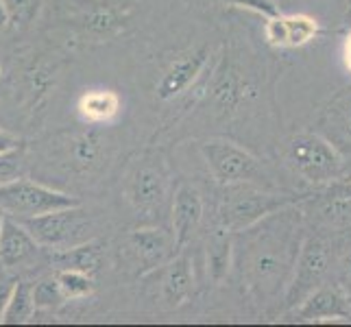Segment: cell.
I'll return each instance as SVG.
<instances>
[{
  "mask_svg": "<svg viewBox=\"0 0 351 327\" xmlns=\"http://www.w3.org/2000/svg\"><path fill=\"white\" fill-rule=\"evenodd\" d=\"M55 86V66L46 64H31L22 72V90H24V101H27L31 112L46 105L48 94H51Z\"/></svg>",
  "mask_w": 351,
  "mask_h": 327,
  "instance_id": "ffe728a7",
  "label": "cell"
},
{
  "mask_svg": "<svg viewBox=\"0 0 351 327\" xmlns=\"http://www.w3.org/2000/svg\"><path fill=\"white\" fill-rule=\"evenodd\" d=\"M0 72H3V68H0Z\"/></svg>",
  "mask_w": 351,
  "mask_h": 327,
  "instance_id": "e575fe53",
  "label": "cell"
},
{
  "mask_svg": "<svg viewBox=\"0 0 351 327\" xmlns=\"http://www.w3.org/2000/svg\"><path fill=\"white\" fill-rule=\"evenodd\" d=\"M343 59H345V68L351 72V31L345 38V46H343Z\"/></svg>",
  "mask_w": 351,
  "mask_h": 327,
  "instance_id": "4dcf8cb0",
  "label": "cell"
},
{
  "mask_svg": "<svg viewBox=\"0 0 351 327\" xmlns=\"http://www.w3.org/2000/svg\"><path fill=\"white\" fill-rule=\"evenodd\" d=\"M227 5H234V7H242V9H251L256 14H262L266 18H273L280 14L277 9L275 0H225Z\"/></svg>",
  "mask_w": 351,
  "mask_h": 327,
  "instance_id": "83f0119b",
  "label": "cell"
},
{
  "mask_svg": "<svg viewBox=\"0 0 351 327\" xmlns=\"http://www.w3.org/2000/svg\"><path fill=\"white\" fill-rule=\"evenodd\" d=\"M107 153V140L101 131L83 129L72 131L55 140V157L57 164L68 173L75 175H92L103 166Z\"/></svg>",
  "mask_w": 351,
  "mask_h": 327,
  "instance_id": "8992f818",
  "label": "cell"
},
{
  "mask_svg": "<svg viewBox=\"0 0 351 327\" xmlns=\"http://www.w3.org/2000/svg\"><path fill=\"white\" fill-rule=\"evenodd\" d=\"M35 310L38 308H35V304H33L31 284L29 282H16L7 306L3 310V317H0V323H7V325L29 323L33 319Z\"/></svg>",
  "mask_w": 351,
  "mask_h": 327,
  "instance_id": "7402d4cb",
  "label": "cell"
},
{
  "mask_svg": "<svg viewBox=\"0 0 351 327\" xmlns=\"http://www.w3.org/2000/svg\"><path fill=\"white\" fill-rule=\"evenodd\" d=\"M288 203L290 199L253 188L249 186V181L225 186L219 210L221 225L225 232H247L249 227L262 221L264 216L282 210Z\"/></svg>",
  "mask_w": 351,
  "mask_h": 327,
  "instance_id": "3957f363",
  "label": "cell"
},
{
  "mask_svg": "<svg viewBox=\"0 0 351 327\" xmlns=\"http://www.w3.org/2000/svg\"><path fill=\"white\" fill-rule=\"evenodd\" d=\"M120 96L112 90H92L86 92L77 103V112L83 123L92 127L107 125L120 114Z\"/></svg>",
  "mask_w": 351,
  "mask_h": 327,
  "instance_id": "d6986e66",
  "label": "cell"
},
{
  "mask_svg": "<svg viewBox=\"0 0 351 327\" xmlns=\"http://www.w3.org/2000/svg\"><path fill=\"white\" fill-rule=\"evenodd\" d=\"M245 83L238 77V72L229 66H223L214 72L212 81L208 83V103L216 114H232L242 101Z\"/></svg>",
  "mask_w": 351,
  "mask_h": 327,
  "instance_id": "ac0fdd59",
  "label": "cell"
},
{
  "mask_svg": "<svg viewBox=\"0 0 351 327\" xmlns=\"http://www.w3.org/2000/svg\"><path fill=\"white\" fill-rule=\"evenodd\" d=\"M288 160L297 168L299 175H304L310 181L332 179L341 171V157L330 147L328 142L312 133L297 136L290 142Z\"/></svg>",
  "mask_w": 351,
  "mask_h": 327,
  "instance_id": "52a82bcc",
  "label": "cell"
},
{
  "mask_svg": "<svg viewBox=\"0 0 351 327\" xmlns=\"http://www.w3.org/2000/svg\"><path fill=\"white\" fill-rule=\"evenodd\" d=\"M127 249L133 264L138 266V275H147L160 269L177 251L173 232H166L162 227L133 229L127 236Z\"/></svg>",
  "mask_w": 351,
  "mask_h": 327,
  "instance_id": "30bf717a",
  "label": "cell"
},
{
  "mask_svg": "<svg viewBox=\"0 0 351 327\" xmlns=\"http://www.w3.org/2000/svg\"><path fill=\"white\" fill-rule=\"evenodd\" d=\"M75 205H81L77 197L44 186L40 181H31L27 177L0 186V212L9 218H16V221L75 208Z\"/></svg>",
  "mask_w": 351,
  "mask_h": 327,
  "instance_id": "7a4b0ae2",
  "label": "cell"
},
{
  "mask_svg": "<svg viewBox=\"0 0 351 327\" xmlns=\"http://www.w3.org/2000/svg\"><path fill=\"white\" fill-rule=\"evenodd\" d=\"M31 293H33V304L38 310H57L66 304V297L62 293V288H59L55 273L44 275L38 282H33Z\"/></svg>",
  "mask_w": 351,
  "mask_h": 327,
  "instance_id": "603a6c76",
  "label": "cell"
},
{
  "mask_svg": "<svg viewBox=\"0 0 351 327\" xmlns=\"http://www.w3.org/2000/svg\"><path fill=\"white\" fill-rule=\"evenodd\" d=\"M245 253V266L242 273L249 280V284L258 290L260 295H269L277 290V284L282 282L286 260L282 251L277 253V245L269 238H258L247 247Z\"/></svg>",
  "mask_w": 351,
  "mask_h": 327,
  "instance_id": "9c48e42d",
  "label": "cell"
},
{
  "mask_svg": "<svg viewBox=\"0 0 351 327\" xmlns=\"http://www.w3.org/2000/svg\"><path fill=\"white\" fill-rule=\"evenodd\" d=\"M18 280H11L5 273H0V317H3V310L7 306V301L11 297V290H14Z\"/></svg>",
  "mask_w": 351,
  "mask_h": 327,
  "instance_id": "f1b7e54d",
  "label": "cell"
},
{
  "mask_svg": "<svg viewBox=\"0 0 351 327\" xmlns=\"http://www.w3.org/2000/svg\"><path fill=\"white\" fill-rule=\"evenodd\" d=\"M3 218H5V214H3V212H0V227H3Z\"/></svg>",
  "mask_w": 351,
  "mask_h": 327,
  "instance_id": "836d02e7",
  "label": "cell"
},
{
  "mask_svg": "<svg viewBox=\"0 0 351 327\" xmlns=\"http://www.w3.org/2000/svg\"><path fill=\"white\" fill-rule=\"evenodd\" d=\"M24 166H27V155H24V144L7 153H0V186L16 181L22 177Z\"/></svg>",
  "mask_w": 351,
  "mask_h": 327,
  "instance_id": "484cf974",
  "label": "cell"
},
{
  "mask_svg": "<svg viewBox=\"0 0 351 327\" xmlns=\"http://www.w3.org/2000/svg\"><path fill=\"white\" fill-rule=\"evenodd\" d=\"M40 251L42 247L16 218H3V227H0V266L5 271L35 264L40 260Z\"/></svg>",
  "mask_w": 351,
  "mask_h": 327,
  "instance_id": "5bb4252c",
  "label": "cell"
},
{
  "mask_svg": "<svg viewBox=\"0 0 351 327\" xmlns=\"http://www.w3.org/2000/svg\"><path fill=\"white\" fill-rule=\"evenodd\" d=\"M162 275L160 286V301L166 310H175L184 306L195 293V271H192V260L186 253L177 258H171Z\"/></svg>",
  "mask_w": 351,
  "mask_h": 327,
  "instance_id": "2e32d148",
  "label": "cell"
},
{
  "mask_svg": "<svg viewBox=\"0 0 351 327\" xmlns=\"http://www.w3.org/2000/svg\"><path fill=\"white\" fill-rule=\"evenodd\" d=\"M168 175L164 166L155 160H142L131 168L127 177L125 195L129 205L144 216L164 214L171 190H168Z\"/></svg>",
  "mask_w": 351,
  "mask_h": 327,
  "instance_id": "277c9868",
  "label": "cell"
},
{
  "mask_svg": "<svg viewBox=\"0 0 351 327\" xmlns=\"http://www.w3.org/2000/svg\"><path fill=\"white\" fill-rule=\"evenodd\" d=\"M229 249H232V245H229L227 236H216L208 247V264L214 280H221L229 269V253H232Z\"/></svg>",
  "mask_w": 351,
  "mask_h": 327,
  "instance_id": "4316f807",
  "label": "cell"
},
{
  "mask_svg": "<svg viewBox=\"0 0 351 327\" xmlns=\"http://www.w3.org/2000/svg\"><path fill=\"white\" fill-rule=\"evenodd\" d=\"M201 155L205 164H208L212 177L221 186L256 181V177L260 175V166L256 157L234 142L227 140L201 142Z\"/></svg>",
  "mask_w": 351,
  "mask_h": 327,
  "instance_id": "5b68a950",
  "label": "cell"
},
{
  "mask_svg": "<svg viewBox=\"0 0 351 327\" xmlns=\"http://www.w3.org/2000/svg\"><path fill=\"white\" fill-rule=\"evenodd\" d=\"M11 27V20H9V14H7V7L3 5V0H0V33L7 31Z\"/></svg>",
  "mask_w": 351,
  "mask_h": 327,
  "instance_id": "1f68e13d",
  "label": "cell"
},
{
  "mask_svg": "<svg viewBox=\"0 0 351 327\" xmlns=\"http://www.w3.org/2000/svg\"><path fill=\"white\" fill-rule=\"evenodd\" d=\"M48 264H51L55 271L70 269V271H81V273H88L94 277L101 271V264H103V242L92 238L88 242H81V245H75L70 249L51 251Z\"/></svg>",
  "mask_w": 351,
  "mask_h": 327,
  "instance_id": "e0dca14e",
  "label": "cell"
},
{
  "mask_svg": "<svg viewBox=\"0 0 351 327\" xmlns=\"http://www.w3.org/2000/svg\"><path fill=\"white\" fill-rule=\"evenodd\" d=\"M328 266H330L328 247L317 238H308L304 249L299 253L293 284H290L288 295H286V304L297 306L308 295H312L314 288L321 286L325 273H328Z\"/></svg>",
  "mask_w": 351,
  "mask_h": 327,
  "instance_id": "7c38bea8",
  "label": "cell"
},
{
  "mask_svg": "<svg viewBox=\"0 0 351 327\" xmlns=\"http://www.w3.org/2000/svg\"><path fill=\"white\" fill-rule=\"evenodd\" d=\"M210 55H212L210 46H201V48H195V51L177 55L173 62L164 68L160 81H157V86H155L157 99L168 103V101H175L177 96L186 94L203 75L205 66L210 62Z\"/></svg>",
  "mask_w": 351,
  "mask_h": 327,
  "instance_id": "ba28073f",
  "label": "cell"
},
{
  "mask_svg": "<svg viewBox=\"0 0 351 327\" xmlns=\"http://www.w3.org/2000/svg\"><path fill=\"white\" fill-rule=\"evenodd\" d=\"M343 297L334 288H321L317 293L308 295L301 301L297 317L301 321L328 319V317H343Z\"/></svg>",
  "mask_w": 351,
  "mask_h": 327,
  "instance_id": "44dd1931",
  "label": "cell"
},
{
  "mask_svg": "<svg viewBox=\"0 0 351 327\" xmlns=\"http://www.w3.org/2000/svg\"><path fill=\"white\" fill-rule=\"evenodd\" d=\"M22 144L24 142L18 136H14V133H9L5 129H0V153H7L11 149H18V147H22Z\"/></svg>",
  "mask_w": 351,
  "mask_h": 327,
  "instance_id": "f546056e",
  "label": "cell"
},
{
  "mask_svg": "<svg viewBox=\"0 0 351 327\" xmlns=\"http://www.w3.org/2000/svg\"><path fill=\"white\" fill-rule=\"evenodd\" d=\"M7 7V14L11 20V27H29L35 18L40 16L44 0H3Z\"/></svg>",
  "mask_w": 351,
  "mask_h": 327,
  "instance_id": "d4e9b609",
  "label": "cell"
},
{
  "mask_svg": "<svg viewBox=\"0 0 351 327\" xmlns=\"http://www.w3.org/2000/svg\"><path fill=\"white\" fill-rule=\"evenodd\" d=\"M319 22L306 14L273 16L264 27L266 42L275 48H297L317 38Z\"/></svg>",
  "mask_w": 351,
  "mask_h": 327,
  "instance_id": "9a60e30c",
  "label": "cell"
},
{
  "mask_svg": "<svg viewBox=\"0 0 351 327\" xmlns=\"http://www.w3.org/2000/svg\"><path fill=\"white\" fill-rule=\"evenodd\" d=\"M343 125H345V131L351 136V96H349V101L345 103V109H343Z\"/></svg>",
  "mask_w": 351,
  "mask_h": 327,
  "instance_id": "d6a6232c",
  "label": "cell"
},
{
  "mask_svg": "<svg viewBox=\"0 0 351 327\" xmlns=\"http://www.w3.org/2000/svg\"><path fill=\"white\" fill-rule=\"evenodd\" d=\"M129 7L120 0H88L75 16V24L92 40H112L129 24Z\"/></svg>",
  "mask_w": 351,
  "mask_h": 327,
  "instance_id": "8fae6325",
  "label": "cell"
},
{
  "mask_svg": "<svg viewBox=\"0 0 351 327\" xmlns=\"http://www.w3.org/2000/svg\"><path fill=\"white\" fill-rule=\"evenodd\" d=\"M18 223L35 238L42 249L48 251L70 249L96 236V225L90 212L83 210V205L48 212L35 218H24Z\"/></svg>",
  "mask_w": 351,
  "mask_h": 327,
  "instance_id": "6da1fadb",
  "label": "cell"
},
{
  "mask_svg": "<svg viewBox=\"0 0 351 327\" xmlns=\"http://www.w3.org/2000/svg\"><path fill=\"white\" fill-rule=\"evenodd\" d=\"M203 221V197L192 184H179L171 199V227L177 251H184Z\"/></svg>",
  "mask_w": 351,
  "mask_h": 327,
  "instance_id": "4fadbf2b",
  "label": "cell"
},
{
  "mask_svg": "<svg viewBox=\"0 0 351 327\" xmlns=\"http://www.w3.org/2000/svg\"><path fill=\"white\" fill-rule=\"evenodd\" d=\"M59 288L66 297V301H75V299H86L88 295H92L94 290V277L81 271H70V269H62V271H53Z\"/></svg>",
  "mask_w": 351,
  "mask_h": 327,
  "instance_id": "cb8c5ba5",
  "label": "cell"
}]
</instances>
